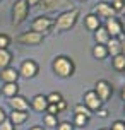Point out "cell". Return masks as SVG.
Here are the masks:
<instances>
[{
	"label": "cell",
	"instance_id": "obj_30",
	"mask_svg": "<svg viewBox=\"0 0 125 130\" xmlns=\"http://www.w3.org/2000/svg\"><path fill=\"white\" fill-rule=\"evenodd\" d=\"M110 130H125V122H122V120H117V122H113L112 128Z\"/></svg>",
	"mask_w": 125,
	"mask_h": 130
},
{
	"label": "cell",
	"instance_id": "obj_16",
	"mask_svg": "<svg viewBox=\"0 0 125 130\" xmlns=\"http://www.w3.org/2000/svg\"><path fill=\"white\" fill-rule=\"evenodd\" d=\"M7 118H9V122L15 127V125H22L24 123L27 118H29V113H27V111H14L12 110V113H10Z\"/></svg>",
	"mask_w": 125,
	"mask_h": 130
},
{
	"label": "cell",
	"instance_id": "obj_34",
	"mask_svg": "<svg viewBox=\"0 0 125 130\" xmlns=\"http://www.w3.org/2000/svg\"><path fill=\"white\" fill-rule=\"evenodd\" d=\"M5 118H7V115H5V110H4V108H0V123H2V122H4Z\"/></svg>",
	"mask_w": 125,
	"mask_h": 130
},
{
	"label": "cell",
	"instance_id": "obj_32",
	"mask_svg": "<svg viewBox=\"0 0 125 130\" xmlns=\"http://www.w3.org/2000/svg\"><path fill=\"white\" fill-rule=\"evenodd\" d=\"M96 115H98L99 118H106V117H108V111H106L105 108H103V106H101V108H99V110H96Z\"/></svg>",
	"mask_w": 125,
	"mask_h": 130
},
{
	"label": "cell",
	"instance_id": "obj_37",
	"mask_svg": "<svg viewBox=\"0 0 125 130\" xmlns=\"http://www.w3.org/2000/svg\"><path fill=\"white\" fill-rule=\"evenodd\" d=\"M120 96H122V99H123V101H125V86H123V87H122V92H120Z\"/></svg>",
	"mask_w": 125,
	"mask_h": 130
},
{
	"label": "cell",
	"instance_id": "obj_1",
	"mask_svg": "<svg viewBox=\"0 0 125 130\" xmlns=\"http://www.w3.org/2000/svg\"><path fill=\"white\" fill-rule=\"evenodd\" d=\"M81 15V10L79 9H69V10H64L60 14L58 17L55 19V24H53V29L58 32H64V31H69L70 27L75 26V22L79 19Z\"/></svg>",
	"mask_w": 125,
	"mask_h": 130
},
{
	"label": "cell",
	"instance_id": "obj_29",
	"mask_svg": "<svg viewBox=\"0 0 125 130\" xmlns=\"http://www.w3.org/2000/svg\"><path fill=\"white\" fill-rule=\"evenodd\" d=\"M0 130H15V127L9 122V118H5V120L0 123Z\"/></svg>",
	"mask_w": 125,
	"mask_h": 130
},
{
	"label": "cell",
	"instance_id": "obj_15",
	"mask_svg": "<svg viewBox=\"0 0 125 130\" xmlns=\"http://www.w3.org/2000/svg\"><path fill=\"white\" fill-rule=\"evenodd\" d=\"M34 111H46V106H48V101H46V96L43 94H36V96L31 99V104H29Z\"/></svg>",
	"mask_w": 125,
	"mask_h": 130
},
{
	"label": "cell",
	"instance_id": "obj_4",
	"mask_svg": "<svg viewBox=\"0 0 125 130\" xmlns=\"http://www.w3.org/2000/svg\"><path fill=\"white\" fill-rule=\"evenodd\" d=\"M53 24H55V19L40 15V17H36V19L31 22V31H36V32L45 34V32H48V31L53 29Z\"/></svg>",
	"mask_w": 125,
	"mask_h": 130
},
{
	"label": "cell",
	"instance_id": "obj_11",
	"mask_svg": "<svg viewBox=\"0 0 125 130\" xmlns=\"http://www.w3.org/2000/svg\"><path fill=\"white\" fill-rule=\"evenodd\" d=\"M99 19H110V17H115V9L112 7V4H108V2H99L98 5L94 7V12Z\"/></svg>",
	"mask_w": 125,
	"mask_h": 130
},
{
	"label": "cell",
	"instance_id": "obj_6",
	"mask_svg": "<svg viewBox=\"0 0 125 130\" xmlns=\"http://www.w3.org/2000/svg\"><path fill=\"white\" fill-rule=\"evenodd\" d=\"M43 39H45V34H41V32L26 31V32H22V34H19V36L15 38V41H17V43H22V45L36 46V45H40Z\"/></svg>",
	"mask_w": 125,
	"mask_h": 130
},
{
	"label": "cell",
	"instance_id": "obj_20",
	"mask_svg": "<svg viewBox=\"0 0 125 130\" xmlns=\"http://www.w3.org/2000/svg\"><path fill=\"white\" fill-rule=\"evenodd\" d=\"M92 57L98 60H105L106 57H108V50H106L105 45H94V48H92Z\"/></svg>",
	"mask_w": 125,
	"mask_h": 130
},
{
	"label": "cell",
	"instance_id": "obj_23",
	"mask_svg": "<svg viewBox=\"0 0 125 130\" xmlns=\"http://www.w3.org/2000/svg\"><path fill=\"white\" fill-rule=\"evenodd\" d=\"M43 122H45L46 127H57V125H58V115H50V113H45Z\"/></svg>",
	"mask_w": 125,
	"mask_h": 130
},
{
	"label": "cell",
	"instance_id": "obj_18",
	"mask_svg": "<svg viewBox=\"0 0 125 130\" xmlns=\"http://www.w3.org/2000/svg\"><path fill=\"white\" fill-rule=\"evenodd\" d=\"M0 92H4V96L7 98H14L15 94H19V86H17V82H5L2 86Z\"/></svg>",
	"mask_w": 125,
	"mask_h": 130
},
{
	"label": "cell",
	"instance_id": "obj_39",
	"mask_svg": "<svg viewBox=\"0 0 125 130\" xmlns=\"http://www.w3.org/2000/svg\"><path fill=\"white\" fill-rule=\"evenodd\" d=\"M99 130H110V128H99Z\"/></svg>",
	"mask_w": 125,
	"mask_h": 130
},
{
	"label": "cell",
	"instance_id": "obj_7",
	"mask_svg": "<svg viewBox=\"0 0 125 130\" xmlns=\"http://www.w3.org/2000/svg\"><path fill=\"white\" fill-rule=\"evenodd\" d=\"M94 92L98 94V98L103 103H106V101L110 99V96L113 94V86L110 84L108 80H98V82L94 84Z\"/></svg>",
	"mask_w": 125,
	"mask_h": 130
},
{
	"label": "cell",
	"instance_id": "obj_3",
	"mask_svg": "<svg viewBox=\"0 0 125 130\" xmlns=\"http://www.w3.org/2000/svg\"><path fill=\"white\" fill-rule=\"evenodd\" d=\"M29 14V5L26 0H17L12 7V26H19L26 21Z\"/></svg>",
	"mask_w": 125,
	"mask_h": 130
},
{
	"label": "cell",
	"instance_id": "obj_22",
	"mask_svg": "<svg viewBox=\"0 0 125 130\" xmlns=\"http://www.w3.org/2000/svg\"><path fill=\"white\" fill-rule=\"evenodd\" d=\"M74 113H75V115H84V117H87V118H91V115H92V111L89 110L84 103L75 104V106H74Z\"/></svg>",
	"mask_w": 125,
	"mask_h": 130
},
{
	"label": "cell",
	"instance_id": "obj_12",
	"mask_svg": "<svg viewBox=\"0 0 125 130\" xmlns=\"http://www.w3.org/2000/svg\"><path fill=\"white\" fill-rule=\"evenodd\" d=\"M9 104L14 111H27L31 106H29V101L27 98L21 96V94H15L14 98H9Z\"/></svg>",
	"mask_w": 125,
	"mask_h": 130
},
{
	"label": "cell",
	"instance_id": "obj_17",
	"mask_svg": "<svg viewBox=\"0 0 125 130\" xmlns=\"http://www.w3.org/2000/svg\"><path fill=\"white\" fill-rule=\"evenodd\" d=\"M84 21H86V27L89 29V31H96L99 26H101V19H99L96 14H87L84 17Z\"/></svg>",
	"mask_w": 125,
	"mask_h": 130
},
{
	"label": "cell",
	"instance_id": "obj_19",
	"mask_svg": "<svg viewBox=\"0 0 125 130\" xmlns=\"http://www.w3.org/2000/svg\"><path fill=\"white\" fill-rule=\"evenodd\" d=\"M94 39H96V45H106L108 43V39H110V34L106 31L105 27L99 26L96 31H94Z\"/></svg>",
	"mask_w": 125,
	"mask_h": 130
},
{
	"label": "cell",
	"instance_id": "obj_14",
	"mask_svg": "<svg viewBox=\"0 0 125 130\" xmlns=\"http://www.w3.org/2000/svg\"><path fill=\"white\" fill-rule=\"evenodd\" d=\"M105 46L108 50V55H112V57H117L122 53V39L120 38H110Z\"/></svg>",
	"mask_w": 125,
	"mask_h": 130
},
{
	"label": "cell",
	"instance_id": "obj_8",
	"mask_svg": "<svg viewBox=\"0 0 125 130\" xmlns=\"http://www.w3.org/2000/svg\"><path fill=\"white\" fill-rule=\"evenodd\" d=\"M38 72H40V67H38V63L34 60H24L19 67V75H22V77H26V79L36 77Z\"/></svg>",
	"mask_w": 125,
	"mask_h": 130
},
{
	"label": "cell",
	"instance_id": "obj_24",
	"mask_svg": "<svg viewBox=\"0 0 125 130\" xmlns=\"http://www.w3.org/2000/svg\"><path fill=\"white\" fill-rule=\"evenodd\" d=\"M113 67L117 69V70H125V55H117V57H113Z\"/></svg>",
	"mask_w": 125,
	"mask_h": 130
},
{
	"label": "cell",
	"instance_id": "obj_36",
	"mask_svg": "<svg viewBox=\"0 0 125 130\" xmlns=\"http://www.w3.org/2000/svg\"><path fill=\"white\" fill-rule=\"evenodd\" d=\"M29 130H45L43 127H40V125H34V127H31Z\"/></svg>",
	"mask_w": 125,
	"mask_h": 130
},
{
	"label": "cell",
	"instance_id": "obj_27",
	"mask_svg": "<svg viewBox=\"0 0 125 130\" xmlns=\"http://www.w3.org/2000/svg\"><path fill=\"white\" fill-rule=\"evenodd\" d=\"M10 45V38L7 34H0V50H7Z\"/></svg>",
	"mask_w": 125,
	"mask_h": 130
},
{
	"label": "cell",
	"instance_id": "obj_28",
	"mask_svg": "<svg viewBox=\"0 0 125 130\" xmlns=\"http://www.w3.org/2000/svg\"><path fill=\"white\" fill-rule=\"evenodd\" d=\"M55 128L57 130H74V125L70 122H58V125Z\"/></svg>",
	"mask_w": 125,
	"mask_h": 130
},
{
	"label": "cell",
	"instance_id": "obj_13",
	"mask_svg": "<svg viewBox=\"0 0 125 130\" xmlns=\"http://www.w3.org/2000/svg\"><path fill=\"white\" fill-rule=\"evenodd\" d=\"M19 70H15L12 67H5V69H2L0 72V79L4 80V84L5 82H17V79H19Z\"/></svg>",
	"mask_w": 125,
	"mask_h": 130
},
{
	"label": "cell",
	"instance_id": "obj_41",
	"mask_svg": "<svg viewBox=\"0 0 125 130\" xmlns=\"http://www.w3.org/2000/svg\"><path fill=\"white\" fill-rule=\"evenodd\" d=\"M81 2H86V0H81Z\"/></svg>",
	"mask_w": 125,
	"mask_h": 130
},
{
	"label": "cell",
	"instance_id": "obj_2",
	"mask_svg": "<svg viewBox=\"0 0 125 130\" xmlns=\"http://www.w3.org/2000/svg\"><path fill=\"white\" fill-rule=\"evenodd\" d=\"M52 69H53V72H55V75H58V77H62V79H67V77H72L74 75L75 65H74L70 57L58 55V57H55V60H53Z\"/></svg>",
	"mask_w": 125,
	"mask_h": 130
},
{
	"label": "cell",
	"instance_id": "obj_5",
	"mask_svg": "<svg viewBox=\"0 0 125 130\" xmlns=\"http://www.w3.org/2000/svg\"><path fill=\"white\" fill-rule=\"evenodd\" d=\"M38 5L43 12H52V10H57V9H67V10L72 9L70 0H41Z\"/></svg>",
	"mask_w": 125,
	"mask_h": 130
},
{
	"label": "cell",
	"instance_id": "obj_26",
	"mask_svg": "<svg viewBox=\"0 0 125 130\" xmlns=\"http://www.w3.org/2000/svg\"><path fill=\"white\" fill-rule=\"evenodd\" d=\"M64 98H62V94L60 92H50L48 96H46V101H48V104H57L60 103Z\"/></svg>",
	"mask_w": 125,
	"mask_h": 130
},
{
	"label": "cell",
	"instance_id": "obj_42",
	"mask_svg": "<svg viewBox=\"0 0 125 130\" xmlns=\"http://www.w3.org/2000/svg\"><path fill=\"white\" fill-rule=\"evenodd\" d=\"M122 2H125V0H122Z\"/></svg>",
	"mask_w": 125,
	"mask_h": 130
},
{
	"label": "cell",
	"instance_id": "obj_25",
	"mask_svg": "<svg viewBox=\"0 0 125 130\" xmlns=\"http://www.w3.org/2000/svg\"><path fill=\"white\" fill-rule=\"evenodd\" d=\"M89 122V118L84 117V115H74V127H86Z\"/></svg>",
	"mask_w": 125,
	"mask_h": 130
},
{
	"label": "cell",
	"instance_id": "obj_21",
	"mask_svg": "<svg viewBox=\"0 0 125 130\" xmlns=\"http://www.w3.org/2000/svg\"><path fill=\"white\" fill-rule=\"evenodd\" d=\"M10 62H12V53L9 50H0V69L10 67Z\"/></svg>",
	"mask_w": 125,
	"mask_h": 130
},
{
	"label": "cell",
	"instance_id": "obj_33",
	"mask_svg": "<svg viewBox=\"0 0 125 130\" xmlns=\"http://www.w3.org/2000/svg\"><path fill=\"white\" fill-rule=\"evenodd\" d=\"M57 108H58V113L60 111H64L67 108V103H65V99H62V101H60V103H57Z\"/></svg>",
	"mask_w": 125,
	"mask_h": 130
},
{
	"label": "cell",
	"instance_id": "obj_35",
	"mask_svg": "<svg viewBox=\"0 0 125 130\" xmlns=\"http://www.w3.org/2000/svg\"><path fill=\"white\" fill-rule=\"evenodd\" d=\"M26 2H27V5H38L41 0H26Z\"/></svg>",
	"mask_w": 125,
	"mask_h": 130
},
{
	"label": "cell",
	"instance_id": "obj_9",
	"mask_svg": "<svg viewBox=\"0 0 125 130\" xmlns=\"http://www.w3.org/2000/svg\"><path fill=\"white\" fill-rule=\"evenodd\" d=\"M105 29L108 31L110 38H120V36L123 34V26H122V21L117 19V17H110V19H106Z\"/></svg>",
	"mask_w": 125,
	"mask_h": 130
},
{
	"label": "cell",
	"instance_id": "obj_10",
	"mask_svg": "<svg viewBox=\"0 0 125 130\" xmlns=\"http://www.w3.org/2000/svg\"><path fill=\"white\" fill-rule=\"evenodd\" d=\"M84 101L82 103L89 108L91 111H96V110H99L101 106H103V101L98 98V94L94 92V89H91V91H87V92H84V98H82Z\"/></svg>",
	"mask_w": 125,
	"mask_h": 130
},
{
	"label": "cell",
	"instance_id": "obj_38",
	"mask_svg": "<svg viewBox=\"0 0 125 130\" xmlns=\"http://www.w3.org/2000/svg\"><path fill=\"white\" fill-rule=\"evenodd\" d=\"M122 55H125V39L122 41Z\"/></svg>",
	"mask_w": 125,
	"mask_h": 130
},
{
	"label": "cell",
	"instance_id": "obj_40",
	"mask_svg": "<svg viewBox=\"0 0 125 130\" xmlns=\"http://www.w3.org/2000/svg\"><path fill=\"white\" fill-rule=\"evenodd\" d=\"M122 12H123V14H125V7H123V10H122Z\"/></svg>",
	"mask_w": 125,
	"mask_h": 130
},
{
	"label": "cell",
	"instance_id": "obj_31",
	"mask_svg": "<svg viewBox=\"0 0 125 130\" xmlns=\"http://www.w3.org/2000/svg\"><path fill=\"white\" fill-rule=\"evenodd\" d=\"M45 113H50V115H58V108H57V104H48Z\"/></svg>",
	"mask_w": 125,
	"mask_h": 130
}]
</instances>
